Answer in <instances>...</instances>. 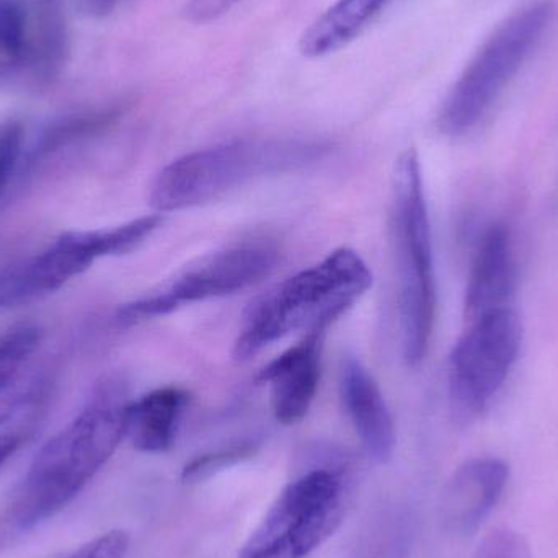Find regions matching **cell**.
Returning a JSON list of instances; mask_svg holds the SVG:
<instances>
[{"label":"cell","mask_w":558,"mask_h":558,"mask_svg":"<svg viewBox=\"0 0 558 558\" xmlns=\"http://www.w3.org/2000/svg\"><path fill=\"white\" fill-rule=\"evenodd\" d=\"M126 384L101 380L87 407L52 436L0 513V550L68 507L110 461L126 428Z\"/></svg>","instance_id":"1"},{"label":"cell","mask_w":558,"mask_h":558,"mask_svg":"<svg viewBox=\"0 0 558 558\" xmlns=\"http://www.w3.org/2000/svg\"><path fill=\"white\" fill-rule=\"evenodd\" d=\"M327 146L298 140H238L173 160L156 177L150 205L159 213L183 211L216 202L265 177L317 162Z\"/></svg>","instance_id":"2"},{"label":"cell","mask_w":558,"mask_h":558,"mask_svg":"<svg viewBox=\"0 0 558 558\" xmlns=\"http://www.w3.org/2000/svg\"><path fill=\"white\" fill-rule=\"evenodd\" d=\"M371 284L373 274L356 252H331L314 267L286 279L255 305L235 341V357L248 360L292 331L328 330Z\"/></svg>","instance_id":"3"},{"label":"cell","mask_w":558,"mask_h":558,"mask_svg":"<svg viewBox=\"0 0 558 558\" xmlns=\"http://www.w3.org/2000/svg\"><path fill=\"white\" fill-rule=\"evenodd\" d=\"M393 241L399 277L403 360L415 367L425 360L436 317L432 226L418 154L405 150L393 175Z\"/></svg>","instance_id":"4"},{"label":"cell","mask_w":558,"mask_h":558,"mask_svg":"<svg viewBox=\"0 0 558 558\" xmlns=\"http://www.w3.org/2000/svg\"><path fill=\"white\" fill-rule=\"evenodd\" d=\"M550 0H536L505 20L471 59L439 111L438 126L448 136L474 130L494 107L554 20Z\"/></svg>","instance_id":"5"},{"label":"cell","mask_w":558,"mask_h":558,"mask_svg":"<svg viewBox=\"0 0 558 558\" xmlns=\"http://www.w3.org/2000/svg\"><path fill=\"white\" fill-rule=\"evenodd\" d=\"M347 505V478L314 469L278 495L238 558H307L333 536Z\"/></svg>","instance_id":"6"},{"label":"cell","mask_w":558,"mask_h":558,"mask_svg":"<svg viewBox=\"0 0 558 558\" xmlns=\"http://www.w3.org/2000/svg\"><path fill=\"white\" fill-rule=\"evenodd\" d=\"M160 225L162 216L150 215L118 228L64 232L45 251L0 271V311L29 304L58 291L98 258L130 254Z\"/></svg>","instance_id":"7"},{"label":"cell","mask_w":558,"mask_h":558,"mask_svg":"<svg viewBox=\"0 0 558 558\" xmlns=\"http://www.w3.org/2000/svg\"><path fill=\"white\" fill-rule=\"evenodd\" d=\"M523 325L511 307L469 324L449 357V400L462 422L490 407L520 356Z\"/></svg>","instance_id":"8"},{"label":"cell","mask_w":558,"mask_h":558,"mask_svg":"<svg viewBox=\"0 0 558 558\" xmlns=\"http://www.w3.org/2000/svg\"><path fill=\"white\" fill-rule=\"evenodd\" d=\"M277 262L278 252L270 245H239L218 252L186 268L160 291L124 304L118 311V320L140 324L172 314L183 305L235 294L267 278Z\"/></svg>","instance_id":"9"},{"label":"cell","mask_w":558,"mask_h":558,"mask_svg":"<svg viewBox=\"0 0 558 558\" xmlns=\"http://www.w3.org/2000/svg\"><path fill=\"white\" fill-rule=\"evenodd\" d=\"M325 333L327 328L307 331L299 343L260 371L258 380L270 386L275 418L282 425H295L311 410L320 380Z\"/></svg>","instance_id":"10"},{"label":"cell","mask_w":558,"mask_h":558,"mask_svg":"<svg viewBox=\"0 0 558 558\" xmlns=\"http://www.w3.org/2000/svg\"><path fill=\"white\" fill-rule=\"evenodd\" d=\"M510 468L498 458L465 461L442 494V523L451 533L471 536L481 530L507 488Z\"/></svg>","instance_id":"11"},{"label":"cell","mask_w":558,"mask_h":558,"mask_svg":"<svg viewBox=\"0 0 558 558\" xmlns=\"http://www.w3.org/2000/svg\"><path fill=\"white\" fill-rule=\"evenodd\" d=\"M517 257L513 238L501 222L488 226L482 235L465 289V320H477L490 312L510 307L517 291Z\"/></svg>","instance_id":"12"},{"label":"cell","mask_w":558,"mask_h":558,"mask_svg":"<svg viewBox=\"0 0 558 558\" xmlns=\"http://www.w3.org/2000/svg\"><path fill=\"white\" fill-rule=\"evenodd\" d=\"M340 389L344 409L367 454L386 464L396 448L392 415L376 380L356 357L348 356L343 361Z\"/></svg>","instance_id":"13"},{"label":"cell","mask_w":558,"mask_h":558,"mask_svg":"<svg viewBox=\"0 0 558 558\" xmlns=\"http://www.w3.org/2000/svg\"><path fill=\"white\" fill-rule=\"evenodd\" d=\"M123 113L124 107L113 105V107L100 108V110L65 114V117L46 124L35 141L23 150L22 163H20L19 175H16L13 186H22L23 183L38 175L43 167L62 150L69 149L82 141L97 137L98 134H104L105 131L118 123Z\"/></svg>","instance_id":"14"},{"label":"cell","mask_w":558,"mask_h":558,"mask_svg":"<svg viewBox=\"0 0 558 558\" xmlns=\"http://www.w3.org/2000/svg\"><path fill=\"white\" fill-rule=\"evenodd\" d=\"M190 396L180 387H162L130 402L124 436L134 448L149 454L169 451Z\"/></svg>","instance_id":"15"},{"label":"cell","mask_w":558,"mask_h":558,"mask_svg":"<svg viewBox=\"0 0 558 558\" xmlns=\"http://www.w3.org/2000/svg\"><path fill=\"white\" fill-rule=\"evenodd\" d=\"M392 0H337L301 36L305 58L333 54L357 38Z\"/></svg>","instance_id":"16"},{"label":"cell","mask_w":558,"mask_h":558,"mask_svg":"<svg viewBox=\"0 0 558 558\" xmlns=\"http://www.w3.org/2000/svg\"><path fill=\"white\" fill-rule=\"evenodd\" d=\"M39 338L41 331L33 325H20L0 337V425L38 397V386L23 383L19 374L38 347Z\"/></svg>","instance_id":"17"},{"label":"cell","mask_w":558,"mask_h":558,"mask_svg":"<svg viewBox=\"0 0 558 558\" xmlns=\"http://www.w3.org/2000/svg\"><path fill=\"white\" fill-rule=\"evenodd\" d=\"M33 22L23 0H0V81L29 74Z\"/></svg>","instance_id":"18"},{"label":"cell","mask_w":558,"mask_h":558,"mask_svg":"<svg viewBox=\"0 0 558 558\" xmlns=\"http://www.w3.org/2000/svg\"><path fill=\"white\" fill-rule=\"evenodd\" d=\"M25 150V126L19 118L0 121V202L15 185Z\"/></svg>","instance_id":"19"},{"label":"cell","mask_w":558,"mask_h":558,"mask_svg":"<svg viewBox=\"0 0 558 558\" xmlns=\"http://www.w3.org/2000/svg\"><path fill=\"white\" fill-rule=\"evenodd\" d=\"M258 446L255 441H241L229 448L219 451L208 452L199 456L183 468L182 481L186 484H198V482L211 478L225 469L232 468L239 462L247 461L257 452Z\"/></svg>","instance_id":"20"},{"label":"cell","mask_w":558,"mask_h":558,"mask_svg":"<svg viewBox=\"0 0 558 558\" xmlns=\"http://www.w3.org/2000/svg\"><path fill=\"white\" fill-rule=\"evenodd\" d=\"M474 558H533V553L523 534L497 527L482 539Z\"/></svg>","instance_id":"21"},{"label":"cell","mask_w":558,"mask_h":558,"mask_svg":"<svg viewBox=\"0 0 558 558\" xmlns=\"http://www.w3.org/2000/svg\"><path fill=\"white\" fill-rule=\"evenodd\" d=\"M130 536L124 531H110L78 547L65 558H126Z\"/></svg>","instance_id":"22"},{"label":"cell","mask_w":558,"mask_h":558,"mask_svg":"<svg viewBox=\"0 0 558 558\" xmlns=\"http://www.w3.org/2000/svg\"><path fill=\"white\" fill-rule=\"evenodd\" d=\"M241 2L242 0H189L183 9V15L189 22L205 25L215 22Z\"/></svg>","instance_id":"23"},{"label":"cell","mask_w":558,"mask_h":558,"mask_svg":"<svg viewBox=\"0 0 558 558\" xmlns=\"http://www.w3.org/2000/svg\"><path fill=\"white\" fill-rule=\"evenodd\" d=\"M26 436H28V429L26 428L13 429V432L0 435V471L9 462V459L13 458V454L19 451L20 446L25 442Z\"/></svg>","instance_id":"24"},{"label":"cell","mask_w":558,"mask_h":558,"mask_svg":"<svg viewBox=\"0 0 558 558\" xmlns=\"http://www.w3.org/2000/svg\"><path fill=\"white\" fill-rule=\"evenodd\" d=\"M123 0H82V9L87 15L104 19L118 9Z\"/></svg>","instance_id":"25"}]
</instances>
